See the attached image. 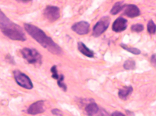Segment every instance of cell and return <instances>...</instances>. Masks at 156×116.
<instances>
[{
  "label": "cell",
  "mask_w": 156,
  "mask_h": 116,
  "mask_svg": "<svg viewBox=\"0 0 156 116\" xmlns=\"http://www.w3.org/2000/svg\"><path fill=\"white\" fill-rule=\"evenodd\" d=\"M133 91V88L131 85L125 86L119 90L118 96L122 100H126L132 93Z\"/></svg>",
  "instance_id": "cell-11"
},
{
  "label": "cell",
  "mask_w": 156,
  "mask_h": 116,
  "mask_svg": "<svg viewBox=\"0 0 156 116\" xmlns=\"http://www.w3.org/2000/svg\"><path fill=\"white\" fill-rule=\"evenodd\" d=\"M112 116H125V115L122 113V112L118 111H115L114 112H113L112 114Z\"/></svg>",
  "instance_id": "cell-24"
},
{
  "label": "cell",
  "mask_w": 156,
  "mask_h": 116,
  "mask_svg": "<svg viewBox=\"0 0 156 116\" xmlns=\"http://www.w3.org/2000/svg\"><path fill=\"white\" fill-rule=\"evenodd\" d=\"M0 28L2 33L11 39L24 41L27 39L22 28L9 19L1 10Z\"/></svg>",
  "instance_id": "cell-2"
},
{
  "label": "cell",
  "mask_w": 156,
  "mask_h": 116,
  "mask_svg": "<svg viewBox=\"0 0 156 116\" xmlns=\"http://www.w3.org/2000/svg\"><path fill=\"white\" fill-rule=\"evenodd\" d=\"M18 0L20 1L23 2H27V1H30V0Z\"/></svg>",
  "instance_id": "cell-26"
},
{
  "label": "cell",
  "mask_w": 156,
  "mask_h": 116,
  "mask_svg": "<svg viewBox=\"0 0 156 116\" xmlns=\"http://www.w3.org/2000/svg\"><path fill=\"white\" fill-rule=\"evenodd\" d=\"M26 31L33 38L44 48L53 54L59 55L62 54L61 47L42 29L29 23H25Z\"/></svg>",
  "instance_id": "cell-1"
},
{
  "label": "cell",
  "mask_w": 156,
  "mask_h": 116,
  "mask_svg": "<svg viewBox=\"0 0 156 116\" xmlns=\"http://www.w3.org/2000/svg\"><path fill=\"white\" fill-rule=\"evenodd\" d=\"M50 71L52 73V77L54 79L58 80L59 76L58 73L57 66L56 65L52 66L50 69Z\"/></svg>",
  "instance_id": "cell-20"
},
{
  "label": "cell",
  "mask_w": 156,
  "mask_h": 116,
  "mask_svg": "<svg viewBox=\"0 0 156 116\" xmlns=\"http://www.w3.org/2000/svg\"><path fill=\"white\" fill-rule=\"evenodd\" d=\"M99 110L97 104L94 102H91L86 107L85 110L88 115L91 116L97 113Z\"/></svg>",
  "instance_id": "cell-13"
},
{
  "label": "cell",
  "mask_w": 156,
  "mask_h": 116,
  "mask_svg": "<svg viewBox=\"0 0 156 116\" xmlns=\"http://www.w3.org/2000/svg\"><path fill=\"white\" fill-rule=\"evenodd\" d=\"M110 21V18L108 16L102 17L94 26L93 36L95 37H98L101 35L108 28Z\"/></svg>",
  "instance_id": "cell-5"
},
{
  "label": "cell",
  "mask_w": 156,
  "mask_h": 116,
  "mask_svg": "<svg viewBox=\"0 0 156 116\" xmlns=\"http://www.w3.org/2000/svg\"><path fill=\"white\" fill-rule=\"evenodd\" d=\"M123 10V14L130 18L136 17L140 14L139 9L136 5L134 4H125Z\"/></svg>",
  "instance_id": "cell-8"
},
{
  "label": "cell",
  "mask_w": 156,
  "mask_h": 116,
  "mask_svg": "<svg viewBox=\"0 0 156 116\" xmlns=\"http://www.w3.org/2000/svg\"><path fill=\"white\" fill-rule=\"evenodd\" d=\"M124 69L127 70H133L136 68V63L132 59H128L126 61L123 65Z\"/></svg>",
  "instance_id": "cell-15"
},
{
  "label": "cell",
  "mask_w": 156,
  "mask_h": 116,
  "mask_svg": "<svg viewBox=\"0 0 156 116\" xmlns=\"http://www.w3.org/2000/svg\"><path fill=\"white\" fill-rule=\"evenodd\" d=\"M144 29V25L141 24L137 23L133 24L130 27L132 32L139 33L143 31Z\"/></svg>",
  "instance_id": "cell-18"
},
{
  "label": "cell",
  "mask_w": 156,
  "mask_h": 116,
  "mask_svg": "<svg viewBox=\"0 0 156 116\" xmlns=\"http://www.w3.org/2000/svg\"><path fill=\"white\" fill-rule=\"evenodd\" d=\"M147 30L149 34L153 35L156 32V24L152 20H150L147 24Z\"/></svg>",
  "instance_id": "cell-16"
},
{
  "label": "cell",
  "mask_w": 156,
  "mask_h": 116,
  "mask_svg": "<svg viewBox=\"0 0 156 116\" xmlns=\"http://www.w3.org/2000/svg\"><path fill=\"white\" fill-rule=\"evenodd\" d=\"M52 113L53 114L57 116L62 115V112L59 109H54L51 110Z\"/></svg>",
  "instance_id": "cell-22"
},
{
  "label": "cell",
  "mask_w": 156,
  "mask_h": 116,
  "mask_svg": "<svg viewBox=\"0 0 156 116\" xmlns=\"http://www.w3.org/2000/svg\"><path fill=\"white\" fill-rule=\"evenodd\" d=\"M120 46L124 49L135 55H139L141 53V51L138 48L135 47H128L126 44H121Z\"/></svg>",
  "instance_id": "cell-17"
},
{
  "label": "cell",
  "mask_w": 156,
  "mask_h": 116,
  "mask_svg": "<svg viewBox=\"0 0 156 116\" xmlns=\"http://www.w3.org/2000/svg\"><path fill=\"white\" fill-rule=\"evenodd\" d=\"M150 61L151 64L154 66H156V54H154L151 56Z\"/></svg>",
  "instance_id": "cell-23"
},
{
  "label": "cell",
  "mask_w": 156,
  "mask_h": 116,
  "mask_svg": "<svg viewBox=\"0 0 156 116\" xmlns=\"http://www.w3.org/2000/svg\"><path fill=\"white\" fill-rule=\"evenodd\" d=\"M13 74L16 81L19 85L27 89L32 88L33 85L32 81L25 74L16 70L13 71Z\"/></svg>",
  "instance_id": "cell-4"
},
{
  "label": "cell",
  "mask_w": 156,
  "mask_h": 116,
  "mask_svg": "<svg viewBox=\"0 0 156 116\" xmlns=\"http://www.w3.org/2000/svg\"><path fill=\"white\" fill-rule=\"evenodd\" d=\"M23 58L29 63L40 65L42 63V56L36 49L25 47L20 51Z\"/></svg>",
  "instance_id": "cell-3"
},
{
  "label": "cell",
  "mask_w": 156,
  "mask_h": 116,
  "mask_svg": "<svg viewBox=\"0 0 156 116\" xmlns=\"http://www.w3.org/2000/svg\"><path fill=\"white\" fill-rule=\"evenodd\" d=\"M125 4L122 1L116 2L113 6L111 9L110 13L112 15H115L123 10Z\"/></svg>",
  "instance_id": "cell-14"
},
{
  "label": "cell",
  "mask_w": 156,
  "mask_h": 116,
  "mask_svg": "<svg viewBox=\"0 0 156 116\" xmlns=\"http://www.w3.org/2000/svg\"><path fill=\"white\" fill-rule=\"evenodd\" d=\"M43 15L49 21L54 22L60 17V10L57 6L48 5L44 10Z\"/></svg>",
  "instance_id": "cell-6"
},
{
  "label": "cell",
  "mask_w": 156,
  "mask_h": 116,
  "mask_svg": "<svg viewBox=\"0 0 156 116\" xmlns=\"http://www.w3.org/2000/svg\"><path fill=\"white\" fill-rule=\"evenodd\" d=\"M127 26V20L122 17H119L113 22L112 25V30L117 32L125 30Z\"/></svg>",
  "instance_id": "cell-10"
},
{
  "label": "cell",
  "mask_w": 156,
  "mask_h": 116,
  "mask_svg": "<svg viewBox=\"0 0 156 116\" xmlns=\"http://www.w3.org/2000/svg\"><path fill=\"white\" fill-rule=\"evenodd\" d=\"M5 59L7 62L11 64L12 65L15 64L14 58L9 54H8L6 55L5 57Z\"/></svg>",
  "instance_id": "cell-21"
},
{
  "label": "cell",
  "mask_w": 156,
  "mask_h": 116,
  "mask_svg": "<svg viewBox=\"0 0 156 116\" xmlns=\"http://www.w3.org/2000/svg\"><path fill=\"white\" fill-rule=\"evenodd\" d=\"M64 78V76L63 74L60 75L58 79L57 84L58 86L62 88L64 91L66 92L67 91V87L66 84L63 82Z\"/></svg>",
  "instance_id": "cell-19"
},
{
  "label": "cell",
  "mask_w": 156,
  "mask_h": 116,
  "mask_svg": "<svg viewBox=\"0 0 156 116\" xmlns=\"http://www.w3.org/2000/svg\"><path fill=\"white\" fill-rule=\"evenodd\" d=\"M126 114L128 115H129V116L134 115V113L133 112H132L129 110H126Z\"/></svg>",
  "instance_id": "cell-25"
},
{
  "label": "cell",
  "mask_w": 156,
  "mask_h": 116,
  "mask_svg": "<svg viewBox=\"0 0 156 116\" xmlns=\"http://www.w3.org/2000/svg\"><path fill=\"white\" fill-rule=\"evenodd\" d=\"M45 108L44 101L38 100L32 104L27 109V111L29 114L36 115L44 112Z\"/></svg>",
  "instance_id": "cell-7"
},
{
  "label": "cell",
  "mask_w": 156,
  "mask_h": 116,
  "mask_svg": "<svg viewBox=\"0 0 156 116\" xmlns=\"http://www.w3.org/2000/svg\"><path fill=\"white\" fill-rule=\"evenodd\" d=\"M89 24L87 22L82 21L76 22L72 26V29L77 34L83 35L89 32Z\"/></svg>",
  "instance_id": "cell-9"
},
{
  "label": "cell",
  "mask_w": 156,
  "mask_h": 116,
  "mask_svg": "<svg viewBox=\"0 0 156 116\" xmlns=\"http://www.w3.org/2000/svg\"><path fill=\"white\" fill-rule=\"evenodd\" d=\"M78 49L83 54L89 58H93L94 56L93 51L88 48L86 45L81 42L78 43Z\"/></svg>",
  "instance_id": "cell-12"
}]
</instances>
